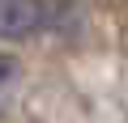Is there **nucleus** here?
Masks as SVG:
<instances>
[{
  "label": "nucleus",
  "mask_w": 128,
  "mask_h": 123,
  "mask_svg": "<svg viewBox=\"0 0 128 123\" xmlns=\"http://www.w3.org/2000/svg\"><path fill=\"white\" fill-rule=\"evenodd\" d=\"M47 26L43 0H0V38H26Z\"/></svg>",
  "instance_id": "1"
}]
</instances>
